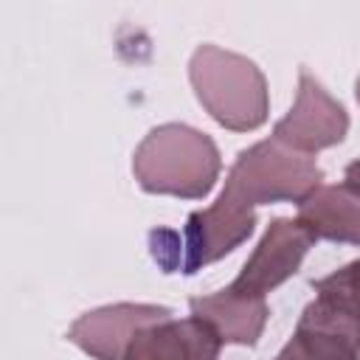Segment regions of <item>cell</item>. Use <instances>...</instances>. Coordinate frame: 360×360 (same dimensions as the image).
Returning <instances> with one entry per match:
<instances>
[{
	"label": "cell",
	"instance_id": "obj_9",
	"mask_svg": "<svg viewBox=\"0 0 360 360\" xmlns=\"http://www.w3.org/2000/svg\"><path fill=\"white\" fill-rule=\"evenodd\" d=\"M219 335L200 318H166L135 335L124 360H217Z\"/></svg>",
	"mask_w": 360,
	"mask_h": 360
},
{
	"label": "cell",
	"instance_id": "obj_11",
	"mask_svg": "<svg viewBox=\"0 0 360 360\" xmlns=\"http://www.w3.org/2000/svg\"><path fill=\"white\" fill-rule=\"evenodd\" d=\"M298 222L312 239L360 245V197L343 186H318L298 202Z\"/></svg>",
	"mask_w": 360,
	"mask_h": 360
},
{
	"label": "cell",
	"instance_id": "obj_13",
	"mask_svg": "<svg viewBox=\"0 0 360 360\" xmlns=\"http://www.w3.org/2000/svg\"><path fill=\"white\" fill-rule=\"evenodd\" d=\"M343 180H346V186L360 197V160H352L349 166H346V172H343Z\"/></svg>",
	"mask_w": 360,
	"mask_h": 360
},
{
	"label": "cell",
	"instance_id": "obj_14",
	"mask_svg": "<svg viewBox=\"0 0 360 360\" xmlns=\"http://www.w3.org/2000/svg\"><path fill=\"white\" fill-rule=\"evenodd\" d=\"M354 96H357V101H360V76H357V84H354Z\"/></svg>",
	"mask_w": 360,
	"mask_h": 360
},
{
	"label": "cell",
	"instance_id": "obj_2",
	"mask_svg": "<svg viewBox=\"0 0 360 360\" xmlns=\"http://www.w3.org/2000/svg\"><path fill=\"white\" fill-rule=\"evenodd\" d=\"M188 79L202 110L231 132H250L267 121V79L242 53L200 45L188 62Z\"/></svg>",
	"mask_w": 360,
	"mask_h": 360
},
{
	"label": "cell",
	"instance_id": "obj_10",
	"mask_svg": "<svg viewBox=\"0 0 360 360\" xmlns=\"http://www.w3.org/2000/svg\"><path fill=\"white\" fill-rule=\"evenodd\" d=\"M188 307L191 315L205 321L219 335L222 343H236V346H256L270 315L264 298L236 292L231 284L211 295L191 298Z\"/></svg>",
	"mask_w": 360,
	"mask_h": 360
},
{
	"label": "cell",
	"instance_id": "obj_4",
	"mask_svg": "<svg viewBox=\"0 0 360 360\" xmlns=\"http://www.w3.org/2000/svg\"><path fill=\"white\" fill-rule=\"evenodd\" d=\"M323 180L321 166L309 155H298L276 138L242 149L225 177V194L248 208L270 202H301Z\"/></svg>",
	"mask_w": 360,
	"mask_h": 360
},
{
	"label": "cell",
	"instance_id": "obj_8",
	"mask_svg": "<svg viewBox=\"0 0 360 360\" xmlns=\"http://www.w3.org/2000/svg\"><path fill=\"white\" fill-rule=\"evenodd\" d=\"M166 318H172V309L158 304H107L76 318L68 340L93 360H124L135 335Z\"/></svg>",
	"mask_w": 360,
	"mask_h": 360
},
{
	"label": "cell",
	"instance_id": "obj_6",
	"mask_svg": "<svg viewBox=\"0 0 360 360\" xmlns=\"http://www.w3.org/2000/svg\"><path fill=\"white\" fill-rule=\"evenodd\" d=\"M349 132V112L332 98L323 84L309 73H298V93L292 110L273 127V138L298 155H315L340 143Z\"/></svg>",
	"mask_w": 360,
	"mask_h": 360
},
{
	"label": "cell",
	"instance_id": "obj_5",
	"mask_svg": "<svg viewBox=\"0 0 360 360\" xmlns=\"http://www.w3.org/2000/svg\"><path fill=\"white\" fill-rule=\"evenodd\" d=\"M276 360H360V309L332 292H318Z\"/></svg>",
	"mask_w": 360,
	"mask_h": 360
},
{
	"label": "cell",
	"instance_id": "obj_12",
	"mask_svg": "<svg viewBox=\"0 0 360 360\" xmlns=\"http://www.w3.org/2000/svg\"><path fill=\"white\" fill-rule=\"evenodd\" d=\"M312 290L315 292H335V295H343L346 301H352L357 309H360V259L343 264L340 270L312 281Z\"/></svg>",
	"mask_w": 360,
	"mask_h": 360
},
{
	"label": "cell",
	"instance_id": "obj_3",
	"mask_svg": "<svg viewBox=\"0 0 360 360\" xmlns=\"http://www.w3.org/2000/svg\"><path fill=\"white\" fill-rule=\"evenodd\" d=\"M253 228L256 211L222 191L214 205L191 211L180 231L152 228L149 253L163 273L194 276L205 264H214L236 250L253 233Z\"/></svg>",
	"mask_w": 360,
	"mask_h": 360
},
{
	"label": "cell",
	"instance_id": "obj_1",
	"mask_svg": "<svg viewBox=\"0 0 360 360\" xmlns=\"http://www.w3.org/2000/svg\"><path fill=\"white\" fill-rule=\"evenodd\" d=\"M222 172V158L211 135L188 124H160L138 143L132 174L146 194L183 200L205 197Z\"/></svg>",
	"mask_w": 360,
	"mask_h": 360
},
{
	"label": "cell",
	"instance_id": "obj_7",
	"mask_svg": "<svg viewBox=\"0 0 360 360\" xmlns=\"http://www.w3.org/2000/svg\"><path fill=\"white\" fill-rule=\"evenodd\" d=\"M312 242L315 239L298 219L276 217L267 225L259 245L253 248L245 267L239 270V276L231 281V287L236 292L264 298L270 290H276L278 284H284L287 278H292L298 273Z\"/></svg>",
	"mask_w": 360,
	"mask_h": 360
}]
</instances>
